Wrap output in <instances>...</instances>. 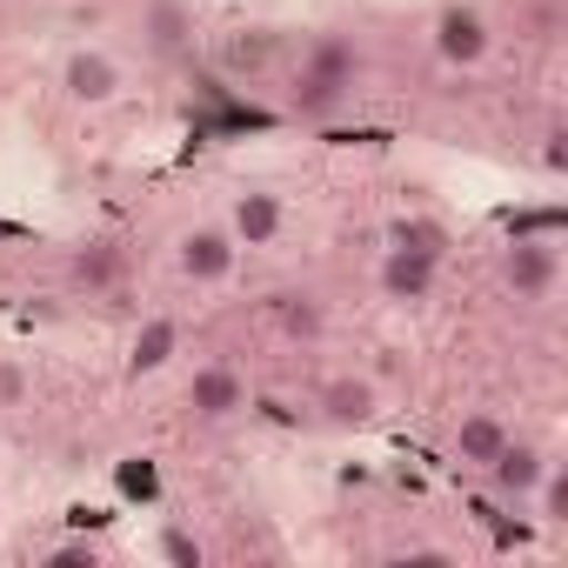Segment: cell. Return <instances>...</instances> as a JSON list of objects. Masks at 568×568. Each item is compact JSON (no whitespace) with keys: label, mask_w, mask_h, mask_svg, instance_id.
Here are the masks:
<instances>
[{"label":"cell","mask_w":568,"mask_h":568,"mask_svg":"<svg viewBox=\"0 0 568 568\" xmlns=\"http://www.w3.org/2000/svg\"><path fill=\"white\" fill-rule=\"evenodd\" d=\"M181 34H187V21H181V8H154V48H181Z\"/></svg>","instance_id":"8fae6325"},{"label":"cell","mask_w":568,"mask_h":568,"mask_svg":"<svg viewBox=\"0 0 568 568\" xmlns=\"http://www.w3.org/2000/svg\"><path fill=\"white\" fill-rule=\"evenodd\" d=\"M174 342H181V328H174V322H148V335L134 342V375H148V368H161V362L174 355Z\"/></svg>","instance_id":"30bf717a"},{"label":"cell","mask_w":568,"mask_h":568,"mask_svg":"<svg viewBox=\"0 0 568 568\" xmlns=\"http://www.w3.org/2000/svg\"><path fill=\"white\" fill-rule=\"evenodd\" d=\"M501 442H508V428H501L495 415H468V422L455 428V455H462L468 468H488V462L501 455Z\"/></svg>","instance_id":"ba28073f"},{"label":"cell","mask_w":568,"mask_h":568,"mask_svg":"<svg viewBox=\"0 0 568 568\" xmlns=\"http://www.w3.org/2000/svg\"><path fill=\"white\" fill-rule=\"evenodd\" d=\"M442 54H448V61H481V54H488V28H481V14L448 8V14H442Z\"/></svg>","instance_id":"52a82bcc"},{"label":"cell","mask_w":568,"mask_h":568,"mask_svg":"<svg viewBox=\"0 0 568 568\" xmlns=\"http://www.w3.org/2000/svg\"><path fill=\"white\" fill-rule=\"evenodd\" d=\"M508 281H515V295L541 302V295L555 288V247H541V241H521V247L508 254Z\"/></svg>","instance_id":"277c9868"},{"label":"cell","mask_w":568,"mask_h":568,"mask_svg":"<svg viewBox=\"0 0 568 568\" xmlns=\"http://www.w3.org/2000/svg\"><path fill=\"white\" fill-rule=\"evenodd\" d=\"M322 408H328V422H335V428H355V422H368V415L382 408V395H375V382L342 375V382H328V388H322Z\"/></svg>","instance_id":"3957f363"},{"label":"cell","mask_w":568,"mask_h":568,"mask_svg":"<svg viewBox=\"0 0 568 568\" xmlns=\"http://www.w3.org/2000/svg\"><path fill=\"white\" fill-rule=\"evenodd\" d=\"M68 88H74L81 101H108V94L121 88V74H114V61H101V54H74V61H68Z\"/></svg>","instance_id":"9c48e42d"},{"label":"cell","mask_w":568,"mask_h":568,"mask_svg":"<svg viewBox=\"0 0 568 568\" xmlns=\"http://www.w3.org/2000/svg\"><path fill=\"white\" fill-rule=\"evenodd\" d=\"M181 267H187L194 281H221V274L234 267V241H227L221 227H201V234L181 241Z\"/></svg>","instance_id":"5b68a950"},{"label":"cell","mask_w":568,"mask_h":568,"mask_svg":"<svg viewBox=\"0 0 568 568\" xmlns=\"http://www.w3.org/2000/svg\"><path fill=\"white\" fill-rule=\"evenodd\" d=\"M187 408H194L201 422H227V415L247 408V382H241L234 368H194V382H187Z\"/></svg>","instance_id":"6da1fadb"},{"label":"cell","mask_w":568,"mask_h":568,"mask_svg":"<svg viewBox=\"0 0 568 568\" xmlns=\"http://www.w3.org/2000/svg\"><path fill=\"white\" fill-rule=\"evenodd\" d=\"M21 402H28V368L0 362V408H21Z\"/></svg>","instance_id":"7c38bea8"},{"label":"cell","mask_w":568,"mask_h":568,"mask_svg":"<svg viewBox=\"0 0 568 568\" xmlns=\"http://www.w3.org/2000/svg\"><path fill=\"white\" fill-rule=\"evenodd\" d=\"M281 234V201L274 194H241L234 201V241L241 247H261V241H274Z\"/></svg>","instance_id":"8992f818"},{"label":"cell","mask_w":568,"mask_h":568,"mask_svg":"<svg viewBox=\"0 0 568 568\" xmlns=\"http://www.w3.org/2000/svg\"><path fill=\"white\" fill-rule=\"evenodd\" d=\"M488 475H495V488H501V495H515V501H528V495L541 488V475H548V462H541V448H535V442H501V455L488 462Z\"/></svg>","instance_id":"7a4b0ae2"}]
</instances>
